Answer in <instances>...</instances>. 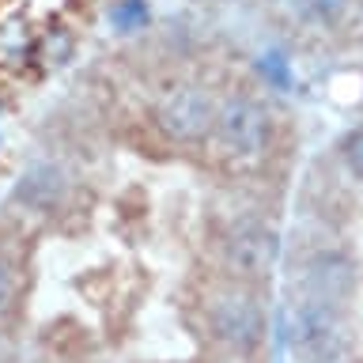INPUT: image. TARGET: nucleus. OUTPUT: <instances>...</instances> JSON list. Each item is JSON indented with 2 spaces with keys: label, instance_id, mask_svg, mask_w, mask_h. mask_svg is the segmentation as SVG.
Here are the masks:
<instances>
[{
  "label": "nucleus",
  "instance_id": "nucleus-6",
  "mask_svg": "<svg viewBox=\"0 0 363 363\" xmlns=\"http://www.w3.org/2000/svg\"><path fill=\"white\" fill-rule=\"evenodd\" d=\"M303 299H318V303H333L340 306L356 288V272L345 254H318L303 265Z\"/></svg>",
  "mask_w": 363,
  "mask_h": 363
},
{
  "label": "nucleus",
  "instance_id": "nucleus-8",
  "mask_svg": "<svg viewBox=\"0 0 363 363\" xmlns=\"http://www.w3.org/2000/svg\"><path fill=\"white\" fill-rule=\"evenodd\" d=\"M11 295H16V288H11V272L0 265V311H4V306L11 303Z\"/></svg>",
  "mask_w": 363,
  "mask_h": 363
},
{
  "label": "nucleus",
  "instance_id": "nucleus-3",
  "mask_svg": "<svg viewBox=\"0 0 363 363\" xmlns=\"http://www.w3.org/2000/svg\"><path fill=\"white\" fill-rule=\"evenodd\" d=\"M216 144L223 147V155L235 159H257L269 144V118L265 110L257 106L254 99H227L220 110H216Z\"/></svg>",
  "mask_w": 363,
  "mask_h": 363
},
{
  "label": "nucleus",
  "instance_id": "nucleus-5",
  "mask_svg": "<svg viewBox=\"0 0 363 363\" xmlns=\"http://www.w3.org/2000/svg\"><path fill=\"white\" fill-rule=\"evenodd\" d=\"M280 257V235L265 223H242L227 235V265L242 280H265L277 269Z\"/></svg>",
  "mask_w": 363,
  "mask_h": 363
},
{
  "label": "nucleus",
  "instance_id": "nucleus-2",
  "mask_svg": "<svg viewBox=\"0 0 363 363\" xmlns=\"http://www.w3.org/2000/svg\"><path fill=\"white\" fill-rule=\"evenodd\" d=\"M204 318H208L212 337L238 348V352H250L265 340V311H261V303L242 288L216 291L208 299V306H204Z\"/></svg>",
  "mask_w": 363,
  "mask_h": 363
},
{
  "label": "nucleus",
  "instance_id": "nucleus-1",
  "mask_svg": "<svg viewBox=\"0 0 363 363\" xmlns=\"http://www.w3.org/2000/svg\"><path fill=\"white\" fill-rule=\"evenodd\" d=\"M288 340L299 363H348L352 359V329L345 311L333 303L299 299L291 306Z\"/></svg>",
  "mask_w": 363,
  "mask_h": 363
},
{
  "label": "nucleus",
  "instance_id": "nucleus-4",
  "mask_svg": "<svg viewBox=\"0 0 363 363\" xmlns=\"http://www.w3.org/2000/svg\"><path fill=\"white\" fill-rule=\"evenodd\" d=\"M216 125V106L208 99V91L197 84H182L174 91H167L163 102H159V129H163L170 140L193 144L204 140Z\"/></svg>",
  "mask_w": 363,
  "mask_h": 363
},
{
  "label": "nucleus",
  "instance_id": "nucleus-7",
  "mask_svg": "<svg viewBox=\"0 0 363 363\" xmlns=\"http://www.w3.org/2000/svg\"><path fill=\"white\" fill-rule=\"evenodd\" d=\"M337 152H340V163L348 167V174L363 182V125H356L352 133H345V140H340Z\"/></svg>",
  "mask_w": 363,
  "mask_h": 363
},
{
  "label": "nucleus",
  "instance_id": "nucleus-9",
  "mask_svg": "<svg viewBox=\"0 0 363 363\" xmlns=\"http://www.w3.org/2000/svg\"><path fill=\"white\" fill-rule=\"evenodd\" d=\"M223 4H231V0H223Z\"/></svg>",
  "mask_w": 363,
  "mask_h": 363
}]
</instances>
